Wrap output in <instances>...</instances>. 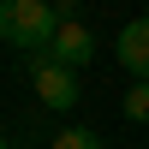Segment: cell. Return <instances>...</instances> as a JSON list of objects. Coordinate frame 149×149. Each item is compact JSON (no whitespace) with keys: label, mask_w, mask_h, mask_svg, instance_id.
<instances>
[{"label":"cell","mask_w":149,"mask_h":149,"mask_svg":"<svg viewBox=\"0 0 149 149\" xmlns=\"http://www.w3.org/2000/svg\"><path fill=\"white\" fill-rule=\"evenodd\" d=\"M60 24H66V18H60L48 0H0V42H6V48H18V54L48 48Z\"/></svg>","instance_id":"obj_1"},{"label":"cell","mask_w":149,"mask_h":149,"mask_svg":"<svg viewBox=\"0 0 149 149\" xmlns=\"http://www.w3.org/2000/svg\"><path fill=\"white\" fill-rule=\"evenodd\" d=\"M24 60H30L36 102H42V107H54V113H72V107H78V72H72V66H60L48 48H36V54H24Z\"/></svg>","instance_id":"obj_2"},{"label":"cell","mask_w":149,"mask_h":149,"mask_svg":"<svg viewBox=\"0 0 149 149\" xmlns=\"http://www.w3.org/2000/svg\"><path fill=\"white\" fill-rule=\"evenodd\" d=\"M48 54H54L60 66H72V72H84V66L95 60V36L84 30V18H66V24L54 30V42H48Z\"/></svg>","instance_id":"obj_3"},{"label":"cell","mask_w":149,"mask_h":149,"mask_svg":"<svg viewBox=\"0 0 149 149\" xmlns=\"http://www.w3.org/2000/svg\"><path fill=\"white\" fill-rule=\"evenodd\" d=\"M113 54H119V66H125L131 78H149V18H131L125 30H119Z\"/></svg>","instance_id":"obj_4"},{"label":"cell","mask_w":149,"mask_h":149,"mask_svg":"<svg viewBox=\"0 0 149 149\" xmlns=\"http://www.w3.org/2000/svg\"><path fill=\"white\" fill-rule=\"evenodd\" d=\"M125 119H131V125H149V78H137L125 90Z\"/></svg>","instance_id":"obj_5"},{"label":"cell","mask_w":149,"mask_h":149,"mask_svg":"<svg viewBox=\"0 0 149 149\" xmlns=\"http://www.w3.org/2000/svg\"><path fill=\"white\" fill-rule=\"evenodd\" d=\"M54 149H102V137H95L90 125H66V131L54 137Z\"/></svg>","instance_id":"obj_6"},{"label":"cell","mask_w":149,"mask_h":149,"mask_svg":"<svg viewBox=\"0 0 149 149\" xmlns=\"http://www.w3.org/2000/svg\"><path fill=\"white\" fill-rule=\"evenodd\" d=\"M48 6H54L60 18H78V0H48Z\"/></svg>","instance_id":"obj_7"},{"label":"cell","mask_w":149,"mask_h":149,"mask_svg":"<svg viewBox=\"0 0 149 149\" xmlns=\"http://www.w3.org/2000/svg\"><path fill=\"white\" fill-rule=\"evenodd\" d=\"M0 149H6V137H0Z\"/></svg>","instance_id":"obj_8"}]
</instances>
